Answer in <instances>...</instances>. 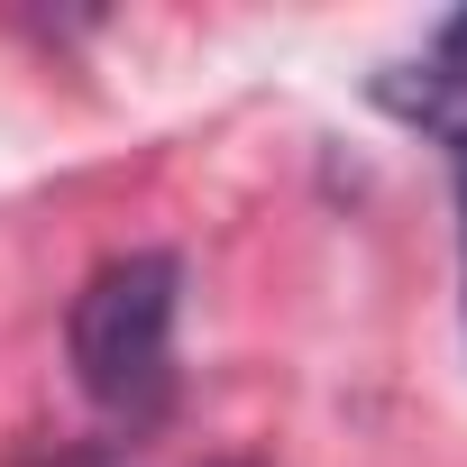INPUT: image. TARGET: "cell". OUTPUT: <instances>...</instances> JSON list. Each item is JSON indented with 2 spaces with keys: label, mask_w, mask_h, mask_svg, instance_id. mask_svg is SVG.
<instances>
[{
  "label": "cell",
  "mask_w": 467,
  "mask_h": 467,
  "mask_svg": "<svg viewBox=\"0 0 467 467\" xmlns=\"http://www.w3.org/2000/svg\"><path fill=\"white\" fill-rule=\"evenodd\" d=\"M174 312H183V257L174 248H129L92 266V285L65 312V358L74 385L110 421H156L174 403Z\"/></svg>",
  "instance_id": "obj_1"
},
{
  "label": "cell",
  "mask_w": 467,
  "mask_h": 467,
  "mask_svg": "<svg viewBox=\"0 0 467 467\" xmlns=\"http://www.w3.org/2000/svg\"><path fill=\"white\" fill-rule=\"evenodd\" d=\"M367 92H376V110H394L403 129L440 138V147H449V165H467V10H458V19H440V28H431V47H421V56H403V65H385Z\"/></svg>",
  "instance_id": "obj_2"
},
{
  "label": "cell",
  "mask_w": 467,
  "mask_h": 467,
  "mask_svg": "<svg viewBox=\"0 0 467 467\" xmlns=\"http://www.w3.org/2000/svg\"><path fill=\"white\" fill-rule=\"evenodd\" d=\"M19 467H119L110 449H37V458H19Z\"/></svg>",
  "instance_id": "obj_3"
},
{
  "label": "cell",
  "mask_w": 467,
  "mask_h": 467,
  "mask_svg": "<svg viewBox=\"0 0 467 467\" xmlns=\"http://www.w3.org/2000/svg\"><path fill=\"white\" fill-rule=\"evenodd\" d=\"M458 239H467V165H458Z\"/></svg>",
  "instance_id": "obj_4"
},
{
  "label": "cell",
  "mask_w": 467,
  "mask_h": 467,
  "mask_svg": "<svg viewBox=\"0 0 467 467\" xmlns=\"http://www.w3.org/2000/svg\"><path fill=\"white\" fill-rule=\"evenodd\" d=\"M229 467H248V458H229Z\"/></svg>",
  "instance_id": "obj_5"
}]
</instances>
